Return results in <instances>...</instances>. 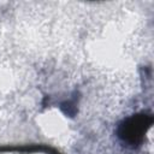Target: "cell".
I'll return each mask as SVG.
<instances>
[{
  "mask_svg": "<svg viewBox=\"0 0 154 154\" xmlns=\"http://www.w3.org/2000/svg\"><path fill=\"white\" fill-rule=\"evenodd\" d=\"M153 123V117L147 113H137L125 118L117 129L118 138L128 147L140 146L144 135Z\"/></svg>",
  "mask_w": 154,
  "mask_h": 154,
  "instance_id": "6da1fadb",
  "label": "cell"
}]
</instances>
